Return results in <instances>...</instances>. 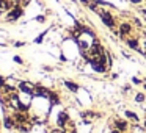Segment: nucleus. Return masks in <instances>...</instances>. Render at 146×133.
<instances>
[{
    "mask_svg": "<svg viewBox=\"0 0 146 133\" xmlns=\"http://www.w3.org/2000/svg\"><path fill=\"white\" fill-rule=\"evenodd\" d=\"M24 14H25V8H22L21 5L14 3V7L11 8L8 13H5L3 20L8 24H16L17 20H21V17H24Z\"/></svg>",
    "mask_w": 146,
    "mask_h": 133,
    "instance_id": "obj_1",
    "label": "nucleus"
},
{
    "mask_svg": "<svg viewBox=\"0 0 146 133\" xmlns=\"http://www.w3.org/2000/svg\"><path fill=\"white\" fill-rule=\"evenodd\" d=\"M118 32H119L118 39H119V41H124L127 36H133L135 27L132 25L130 20H119V22H118Z\"/></svg>",
    "mask_w": 146,
    "mask_h": 133,
    "instance_id": "obj_2",
    "label": "nucleus"
},
{
    "mask_svg": "<svg viewBox=\"0 0 146 133\" xmlns=\"http://www.w3.org/2000/svg\"><path fill=\"white\" fill-rule=\"evenodd\" d=\"M111 127L119 130L121 133H129L130 132V122L126 117H119V116L111 117Z\"/></svg>",
    "mask_w": 146,
    "mask_h": 133,
    "instance_id": "obj_3",
    "label": "nucleus"
},
{
    "mask_svg": "<svg viewBox=\"0 0 146 133\" xmlns=\"http://www.w3.org/2000/svg\"><path fill=\"white\" fill-rule=\"evenodd\" d=\"M102 24L107 27L108 30H113V28H118V20H116V16H113L111 11H104L102 14H99Z\"/></svg>",
    "mask_w": 146,
    "mask_h": 133,
    "instance_id": "obj_4",
    "label": "nucleus"
},
{
    "mask_svg": "<svg viewBox=\"0 0 146 133\" xmlns=\"http://www.w3.org/2000/svg\"><path fill=\"white\" fill-rule=\"evenodd\" d=\"M17 89L19 92H25V94L35 95V89H36V83L30 82V80H17Z\"/></svg>",
    "mask_w": 146,
    "mask_h": 133,
    "instance_id": "obj_5",
    "label": "nucleus"
},
{
    "mask_svg": "<svg viewBox=\"0 0 146 133\" xmlns=\"http://www.w3.org/2000/svg\"><path fill=\"white\" fill-rule=\"evenodd\" d=\"M71 119H72V117H71L69 111L63 110V111H60V113L57 114V117H55V125L54 127H57V128H60V130H64L66 124L69 122Z\"/></svg>",
    "mask_w": 146,
    "mask_h": 133,
    "instance_id": "obj_6",
    "label": "nucleus"
},
{
    "mask_svg": "<svg viewBox=\"0 0 146 133\" xmlns=\"http://www.w3.org/2000/svg\"><path fill=\"white\" fill-rule=\"evenodd\" d=\"M2 125H3V130H8V132H14L16 130V120H14L13 114L5 113L3 117H2Z\"/></svg>",
    "mask_w": 146,
    "mask_h": 133,
    "instance_id": "obj_7",
    "label": "nucleus"
},
{
    "mask_svg": "<svg viewBox=\"0 0 146 133\" xmlns=\"http://www.w3.org/2000/svg\"><path fill=\"white\" fill-rule=\"evenodd\" d=\"M123 42L126 44V47L129 49V50H132V52H138L140 50V39H138V36H127Z\"/></svg>",
    "mask_w": 146,
    "mask_h": 133,
    "instance_id": "obj_8",
    "label": "nucleus"
},
{
    "mask_svg": "<svg viewBox=\"0 0 146 133\" xmlns=\"http://www.w3.org/2000/svg\"><path fill=\"white\" fill-rule=\"evenodd\" d=\"M13 117L16 120V124H24V122H29L30 117H32V113L30 111H14Z\"/></svg>",
    "mask_w": 146,
    "mask_h": 133,
    "instance_id": "obj_9",
    "label": "nucleus"
},
{
    "mask_svg": "<svg viewBox=\"0 0 146 133\" xmlns=\"http://www.w3.org/2000/svg\"><path fill=\"white\" fill-rule=\"evenodd\" d=\"M49 94H50V88L44 86L42 83H36V89H35V95H36V97H44V99H47Z\"/></svg>",
    "mask_w": 146,
    "mask_h": 133,
    "instance_id": "obj_10",
    "label": "nucleus"
},
{
    "mask_svg": "<svg viewBox=\"0 0 146 133\" xmlns=\"http://www.w3.org/2000/svg\"><path fill=\"white\" fill-rule=\"evenodd\" d=\"M63 85H64V88L69 92H72V94H77V92L80 91V85L76 82H72V80H63Z\"/></svg>",
    "mask_w": 146,
    "mask_h": 133,
    "instance_id": "obj_11",
    "label": "nucleus"
},
{
    "mask_svg": "<svg viewBox=\"0 0 146 133\" xmlns=\"http://www.w3.org/2000/svg\"><path fill=\"white\" fill-rule=\"evenodd\" d=\"M49 102H50L52 107H57V105L61 103V95L58 91H55V89H50V94H49Z\"/></svg>",
    "mask_w": 146,
    "mask_h": 133,
    "instance_id": "obj_12",
    "label": "nucleus"
},
{
    "mask_svg": "<svg viewBox=\"0 0 146 133\" xmlns=\"http://www.w3.org/2000/svg\"><path fill=\"white\" fill-rule=\"evenodd\" d=\"M35 128V125H33L32 122H24V124H17L16 125V132L17 133H30L32 130Z\"/></svg>",
    "mask_w": 146,
    "mask_h": 133,
    "instance_id": "obj_13",
    "label": "nucleus"
},
{
    "mask_svg": "<svg viewBox=\"0 0 146 133\" xmlns=\"http://www.w3.org/2000/svg\"><path fill=\"white\" fill-rule=\"evenodd\" d=\"M124 117H126L129 122H133V124H140V117L137 114V111H132V110H126L124 111Z\"/></svg>",
    "mask_w": 146,
    "mask_h": 133,
    "instance_id": "obj_14",
    "label": "nucleus"
},
{
    "mask_svg": "<svg viewBox=\"0 0 146 133\" xmlns=\"http://www.w3.org/2000/svg\"><path fill=\"white\" fill-rule=\"evenodd\" d=\"M133 103H137V105L146 103V92L145 91H137L135 94H133Z\"/></svg>",
    "mask_w": 146,
    "mask_h": 133,
    "instance_id": "obj_15",
    "label": "nucleus"
},
{
    "mask_svg": "<svg viewBox=\"0 0 146 133\" xmlns=\"http://www.w3.org/2000/svg\"><path fill=\"white\" fill-rule=\"evenodd\" d=\"M13 61H14L16 64H19V66H24V64H25L24 58H22V57H19V55H14V57H13Z\"/></svg>",
    "mask_w": 146,
    "mask_h": 133,
    "instance_id": "obj_16",
    "label": "nucleus"
},
{
    "mask_svg": "<svg viewBox=\"0 0 146 133\" xmlns=\"http://www.w3.org/2000/svg\"><path fill=\"white\" fill-rule=\"evenodd\" d=\"M35 20H36L38 24H46V20H47V16H46V14H39V16L35 17Z\"/></svg>",
    "mask_w": 146,
    "mask_h": 133,
    "instance_id": "obj_17",
    "label": "nucleus"
},
{
    "mask_svg": "<svg viewBox=\"0 0 146 133\" xmlns=\"http://www.w3.org/2000/svg\"><path fill=\"white\" fill-rule=\"evenodd\" d=\"M130 82H132V85H143V78H140V77H132Z\"/></svg>",
    "mask_w": 146,
    "mask_h": 133,
    "instance_id": "obj_18",
    "label": "nucleus"
},
{
    "mask_svg": "<svg viewBox=\"0 0 146 133\" xmlns=\"http://www.w3.org/2000/svg\"><path fill=\"white\" fill-rule=\"evenodd\" d=\"M129 91H132V86L130 85H124L123 88H121V92H123V94H127Z\"/></svg>",
    "mask_w": 146,
    "mask_h": 133,
    "instance_id": "obj_19",
    "label": "nucleus"
},
{
    "mask_svg": "<svg viewBox=\"0 0 146 133\" xmlns=\"http://www.w3.org/2000/svg\"><path fill=\"white\" fill-rule=\"evenodd\" d=\"M13 45L19 49V47H24V45H27V42H25V41H14V42H13Z\"/></svg>",
    "mask_w": 146,
    "mask_h": 133,
    "instance_id": "obj_20",
    "label": "nucleus"
},
{
    "mask_svg": "<svg viewBox=\"0 0 146 133\" xmlns=\"http://www.w3.org/2000/svg\"><path fill=\"white\" fill-rule=\"evenodd\" d=\"M7 82H8V78H7V77L0 75V88H3V86L7 85Z\"/></svg>",
    "mask_w": 146,
    "mask_h": 133,
    "instance_id": "obj_21",
    "label": "nucleus"
},
{
    "mask_svg": "<svg viewBox=\"0 0 146 133\" xmlns=\"http://www.w3.org/2000/svg\"><path fill=\"white\" fill-rule=\"evenodd\" d=\"M42 70H46V72H54L55 67H52V66H42Z\"/></svg>",
    "mask_w": 146,
    "mask_h": 133,
    "instance_id": "obj_22",
    "label": "nucleus"
},
{
    "mask_svg": "<svg viewBox=\"0 0 146 133\" xmlns=\"http://www.w3.org/2000/svg\"><path fill=\"white\" fill-rule=\"evenodd\" d=\"M118 77H119V75H118V74H116V72H113V74H110V80H116V78H118Z\"/></svg>",
    "mask_w": 146,
    "mask_h": 133,
    "instance_id": "obj_23",
    "label": "nucleus"
},
{
    "mask_svg": "<svg viewBox=\"0 0 146 133\" xmlns=\"http://www.w3.org/2000/svg\"><path fill=\"white\" fill-rule=\"evenodd\" d=\"M141 86H143V89H145V92H146V82H143V85H141Z\"/></svg>",
    "mask_w": 146,
    "mask_h": 133,
    "instance_id": "obj_24",
    "label": "nucleus"
}]
</instances>
